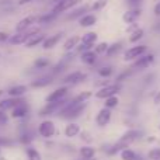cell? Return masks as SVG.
I'll use <instances>...</instances> for the list:
<instances>
[{
	"label": "cell",
	"mask_w": 160,
	"mask_h": 160,
	"mask_svg": "<svg viewBox=\"0 0 160 160\" xmlns=\"http://www.w3.org/2000/svg\"><path fill=\"white\" fill-rule=\"evenodd\" d=\"M121 90H122V86L119 84V83H114V84H108V86H104L102 88H100L96 93V97L97 98L105 100V98H108V97L117 96Z\"/></svg>",
	"instance_id": "cell-1"
},
{
	"label": "cell",
	"mask_w": 160,
	"mask_h": 160,
	"mask_svg": "<svg viewBox=\"0 0 160 160\" xmlns=\"http://www.w3.org/2000/svg\"><path fill=\"white\" fill-rule=\"evenodd\" d=\"M146 51H148L146 45H136V47H132L128 51H125L124 59L125 61H136L138 58L143 56L145 53H146Z\"/></svg>",
	"instance_id": "cell-2"
},
{
	"label": "cell",
	"mask_w": 160,
	"mask_h": 160,
	"mask_svg": "<svg viewBox=\"0 0 160 160\" xmlns=\"http://www.w3.org/2000/svg\"><path fill=\"white\" fill-rule=\"evenodd\" d=\"M55 132H56V127L49 119H45V121H42L41 124L38 125V133L42 138H47V139L52 138V136L55 135Z\"/></svg>",
	"instance_id": "cell-3"
},
{
	"label": "cell",
	"mask_w": 160,
	"mask_h": 160,
	"mask_svg": "<svg viewBox=\"0 0 160 160\" xmlns=\"http://www.w3.org/2000/svg\"><path fill=\"white\" fill-rule=\"evenodd\" d=\"M111 117H112V114H111L110 108H107V107L101 108V110L97 112V115H96V124L98 125V127H101V128L107 127V125L110 124V121H111Z\"/></svg>",
	"instance_id": "cell-4"
},
{
	"label": "cell",
	"mask_w": 160,
	"mask_h": 160,
	"mask_svg": "<svg viewBox=\"0 0 160 160\" xmlns=\"http://www.w3.org/2000/svg\"><path fill=\"white\" fill-rule=\"evenodd\" d=\"M153 62H155V55H153V53H148V55H143V56H141V58L136 59V61L133 62L132 68L136 69V70L146 69V68H149Z\"/></svg>",
	"instance_id": "cell-5"
},
{
	"label": "cell",
	"mask_w": 160,
	"mask_h": 160,
	"mask_svg": "<svg viewBox=\"0 0 160 160\" xmlns=\"http://www.w3.org/2000/svg\"><path fill=\"white\" fill-rule=\"evenodd\" d=\"M65 102L63 101H59V102H47L45 107H42L39 110V115L41 117H47V115H51L53 112H59L62 108L65 107Z\"/></svg>",
	"instance_id": "cell-6"
},
{
	"label": "cell",
	"mask_w": 160,
	"mask_h": 160,
	"mask_svg": "<svg viewBox=\"0 0 160 160\" xmlns=\"http://www.w3.org/2000/svg\"><path fill=\"white\" fill-rule=\"evenodd\" d=\"M80 2H82V0H63V2H61V3H56V4L53 6L52 11H53V13H56V14L65 13V11H68V10H70V8L76 7Z\"/></svg>",
	"instance_id": "cell-7"
},
{
	"label": "cell",
	"mask_w": 160,
	"mask_h": 160,
	"mask_svg": "<svg viewBox=\"0 0 160 160\" xmlns=\"http://www.w3.org/2000/svg\"><path fill=\"white\" fill-rule=\"evenodd\" d=\"M68 94V87L66 86H62V87L56 88L55 91H52L51 94H48L45 101L47 102H59V101H63V98L66 97Z\"/></svg>",
	"instance_id": "cell-8"
},
{
	"label": "cell",
	"mask_w": 160,
	"mask_h": 160,
	"mask_svg": "<svg viewBox=\"0 0 160 160\" xmlns=\"http://www.w3.org/2000/svg\"><path fill=\"white\" fill-rule=\"evenodd\" d=\"M37 21V17L35 16H27L24 17L22 20H20L18 22H17L16 25V31L17 32H24V31H27L28 28H31L34 24H35Z\"/></svg>",
	"instance_id": "cell-9"
},
{
	"label": "cell",
	"mask_w": 160,
	"mask_h": 160,
	"mask_svg": "<svg viewBox=\"0 0 160 160\" xmlns=\"http://www.w3.org/2000/svg\"><path fill=\"white\" fill-rule=\"evenodd\" d=\"M141 13H142L141 7H133V8H131V10L125 11L124 16H122V20H124V22H127V24H132V22H136V20L141 16Z\"/></svg>",
	"instance_id": "cell-10"
},
{
	"label": "cell",
	"mask_w": 160,
	"mask_h": 160,
	"mask_svg": "<svg viewBox=\"0 0 160 160\" xmlns=\"http://www.w3.org/2000/svg\"><path fill=\"white\" fill-rule=\"evenodd\" d=\"M142 135H143V133H142L141 131L131 129V131H127V132L121 136V139H119V141H121L122 143H125V145H129V143H132V142H135L136 139H139Z\"/></svg>",
	"instance_id": "cell-11"
},
{
	"label": "cell",
	"mask_w": 160,
	"mask_h": 160,
	"mask_svg": "<svg viewBox=\"0 0 160 160\" xmlns=\"http://www.w3.org/2000/svg\"><path fill=\"white\" fill-rule=\"evenodd\" d=\"M28 111H30V107H28V104L25 101H22L21 104H18L17 107H14L13 110H11V117L13 118H24L25 115L28 114Z\"/></svg>",
	"instance_id": "cell-12"
},
{
	"label": "cell",
	"mask_w": 160,
	"mask_h": 160,
	"mask_svg": "<svg viewBox=\"0 0 160 160\" xmlns=\"http://www.w3.org/2000/svg\"><path fill=\"white\" fill-rule=\"evenodd\" d=\"M22 100H20V97H11V98H6L0 101V110L2 111H7V110H13L14 107H17L18 104H21Z\"/></svg>",
	"instance_id": "cell-13"
},
{
	"label": "cell",
	"mask_w": 160,
	"mask_h": 160,
	"mask_svg": "<svg viewBox=\"0 0 160 160\" xmlns=\"http://www.w3.org/2000/svg\"><path fill=\"white\" fill-rule=\"evenodd\" d=\"M62 37H63V32H58V34H55V35L47 37L45 41L42 42V48H44V49H51V48L56 47L58 42L62 39Z\"/></svg>",
	"instance_id": "cell-14"
},
{
	"label": "cell",
	"mask_w": 160,
	"mask_h": 160,
	"mask_svg": "<svg viewBox=\"0 0 160 160\" xmlns=\"http://www.w3.org/2000/svg\"><path fill=\"white\" fill-rule=\"evenodd\" d=\"M84 79H86L84 73H82V72H79V70H78V72L69 73V75L63 79V83H66V84H76V83L83 82Z\"/></svg>",
	"instance_id": "cell-15"
},
{
	"label": "cell",
	"mask_w": 160,
	"mask_h": 160,
	"mask_svg": "<svg viewBox=\"0 0 160 160\" xmlns=\"http://www.w3.org/2000/svg\"><path fill=\"white\" fill-rule=\"evenodd\" d=\"M31 37L28 35L27 32H16L13 37H10V44H13V45H20V44H27V41L30 39Z\"/></svg>",
	"instance_id": "cell-16"
},
{
	"label": "cell",
	"mask_w": 160,
	"mask_h": 160,
	"mask_svg": "<svg viewBox=\"0 0 160 160\" xmlns=\"http://www.w3.org/2000/svg\"><path fill=\"white\" fill-rule=\"evenodd\" d=\"M65 136L66 138H75V136L80 135V127L78 124H75V122H70V124H68L66 127H65Z\"/></svg>",
	"instance_id": "cell-17"
},
{
	"label": "cell",
	"mask_w": 160,
	"mask_h": 160,
	"mask_svg": "<svg viewBox=\"0 0 160 160\" xmlns=\"http://www.w3.org/2000/svg\"><path fill=\"white\" fill-rule=\"evenodd\" d=\"M96 22H97V17L93 16V14H84L83 17L79 18V24H80V27H83V28L93 27Z\"/></svg>",
	"instance_id": "cell-18"
},
{
	"label": "cell",
	"mask_w": 160,
	"mask_h": 160,
	"mask_svg": "<svg viewBox=\"0 0 160 160\" xmlns=\"http://www.w3.org/2000/svg\"><path fill=\"white\" fill-rule=\"evenodd\" d=\"M8 96L10 97H21L27 93V86L24 84H17V86H13V87L8 88Z\"/></svg>",
	"instance_id": "cell-19"
},
{
	"label": "cell",
	"mask_w": 160,
	"mask_h": 160,
	"mask_svg": "<svg viewBox=\"0 0 160 160\" xmlns=\"http://www.w3.org/2000/svg\"><path fill=\"white\" fill-rule=\"evenodd\" d=\"M79 41H80V38H79V37H76V35L68 38L66 41H65V44H63L65 52H72L73 49H76V48L79 47Z\"/></svg>",
	"instance_id": "cell-20"
},
{
	"label": "cell",
	"mask_w": 160,
	"mask_h": 160,
	"mask_svg": "<svg viewBox=\"0 0 160 160\" xmlns=\"http://www.w3.org/2000/svg\"><path fill=\"white\" fill-rule=\"evenodd\" d=\"M45 38H47V37H45L44 34L39 32V34H37V35L31 37V38L27 41L25 47H27V48H35V47H38L39 44H42V42L45 41Z\"/></svg>",
	"instance_id": "cell-21"
},
{
	"label": "cell",
	"mask_w": 160,
	"mask_h": 160,
	"mask_svg": "<svg viewBox=\"0 0 160 160\" xmlns=\"http://www.w3.org/2000/svg\"><path fill=\"white\" fill-rule=\"evenodd\" d=\"M79 153H80V158L83 160H91V159H94L96 150H94L91 146H83V148H80Z\"/></svg>",
	"instance_id": "cell-22"
},
{
	"label": "cell",
	"mask_w": 160,
	"mask_h": 160,
	"mask_svg": "<svg viewBox=\"0 0 160 160\" xmlns=\"http://www.w3.org/2000/svg\"><path fill=\"white\" fill-rule=\"evenodd\" d=\"M97 61V53L94 51H86V52L82 53V62L87 65H93L94 62Z\"/></svg>",
	"instance_id": "cell-23"
},
{
	"label": "cell",
	"mask_w": 160,
	"mask_h": 160,
	"mask_svg": "<svg viewBox=\"0 0 160 160\" xmlns=\"http://www.w3.org/2000/svg\"><path fill=\"white\" fill-rule=\"evenodd\" d=\"M52 82V78L51 76H45V78H41V79H37L31 83V87L32 88H41V87H45V86L51 84Z\"/></svg>",
	"instance_id": "cell-24"
},
{
	"label": "cell",
	"mask_w": 160,
	"mask_h": 160,
	"mask_svg": "<svg viewBox=\"0 0 160 160\" xmlns=\"http://www.w3.org/2000/svg\"><path fill=\"white\" fill-rule=\"evenodd\" d=\"M93 96V93L91 91H83V93L78 94V96L75 97V98L72 100V102H75V104H82V102H87L88 98Z\"/></svg>",
	"instance_id": "cell-25"
},
{
	"label": "cell",
	"mask_w": 160,
	"mask_h": 160,
	"mask_svg": "<svg viewBox=\"0 0 160 160\" xmlns=\"http://www.w3.org/2000/svg\"><path fill=\"white\" fill-rule=\"evenodd\" d=\"M97 41V34L90 31V32H86L84 35L82 37V42L83 44H87V45H94Z\"/></svg>",
	"instance_id": "cell-26"
},
{
	"label": "cell",
	"mask_w": 160,
	"mask_h": 160,
	"mask_svg": "<svg viewBox=\"0 0 160 160\" xmlns=\"http://www.w3.org/2000/svg\"><path fill=\"white\" fill-rule=\"evenodd\" d=\"M25 155H27L28 160H42L39 152L37 149H34V148H27L25 149Z\"/></svg>",
	"instance_id": "cell-27"
},
{
	"label": "cell",
	"mask_w": 160,
	"mask_h": 160,
	"mask_svg": "<svg viewBox=\"0 0 160 160\" xmlns=\"http://www.w3.org/2000/svg\"><path fill=\"white\" fill-rule=\"evenodd\" d=\"M143 35H145V31L142 30V28H138V30L133 31V32L129 35V42H132V44H136L138 41H141V39L143 38Z\"/></svg>",
	"instance_id": "cell-28"
},
{
	"label": "cell",
	"mask_w": 160,
	"mask_h": 160,
	"mask_svg": "<svg viewBox=\"0 0 160 160\" xmlns=\"http://www.w3.org/2000/svg\"><path fill=\"white\" fill-rule=\"evenodd\" d=\"M122 49V44L121 42H114L112 45L108 47V51H107V56H115L118 52H121Z\"/></svg>",
	"instance_id": "cell-29"
},
{
	"label": "cell",
	"mask_w": 160,
	"mask_h": 160,
	"mask_svg": "<svg viewBox=\"0 0 160 160\" xmlns=\"http://www.w3.org/2000/svg\"><path fill=\"white\" fill-rule=\"evenodd\" d=\"M49 65H51V62H49V59H47V58H38L34 62V68H35V69H45V68H48Z\"/></svg>",
	"instance_id": "cell-30"
},
{
	"label": "cell",
	"mask_w": 160,
	"mask_h": 160,
	"mask_svg": "<svg viewBox=\"0 0 160 160\" xmlns=\"http://www.w3.org/2000/svg\"><path fill=\"white\" fill-rule=\"evenodd\" d=\"M136 156H138V155H136L132 149H128V148L121 152V159L122 160H135Z\"/></svg>",
	"instance_id": "cell-31"
},
{
	"label": "cell",
	"mask_w": 160,
	"mask_h": 160,
	"mask_svg": "<svg viewBox=\"0 0 160 160\" xmlns=\"http://www.w3.org/2000/svg\"><path fill=\"white\" fill-rule=\"evenodd\" d=\"M87 10H88V6H83V7L75 10L72 14H69V16H68V20H75V18H78V17H83V13Z\"/></svg>",
	"instance_id": "cell-32"
},
{
	"label": "cell",
	"mask_w": 160,
	"mask_h": 160,
	"mask_svg": "<svg viewBox=\"0 0 160 160\" xmlns=\"http://www.w3.org/2000/svg\"><path fill=\"white\" fill-rule=\"evenodd\" d=\"M118 102H119V100H118V97L117 96H112V97H108V98H105V102H104V107H107V108H114V107H117L118 105Z\"/></svg>",
	"instance_id": "cell-33"
},
{
	"label": "cell",
	"mask_w": 160,
	"mask_h": 160,
	"mask_svg": "<svg viewBox=\"0 0 160 160\" xmlns=\"http://www.w3.org/2000/svg\"><path fill=\"white\" fill-rule=\"evenodd\" d=\"M108 47H110V45H108L107 42H100L98 45H96V47H94V52H96L97 55H101V53H107Z\"/></svg>",
	"instance_id": "cell-34"
},
{
	"label": "cell",
	"mask_w": 160,
	"mask_h": 160,
	"mask_svg": "<svg viewBox=\"0 0 160 160\" xmlns=\"http://www.w3.org/2000/svg\"><path fill=\"white\" fill-rule=\"evenodd\" d=\"M148 159L149 160H160V148H153L148 152Z\"/></svg>",
	"instance_id": "cell-35"
},
{
	"label": "cell",
	"mask_w": 160,
	"mask_h": 160,
	"mask_svg": "<svg viewBox=\"0 0 160 160\" xmlns=\"http://www.w3.org/2000/svg\"><path fill=\"white\" fill-rule=\"evenodd\" d=\"M112 72H114V69L111 66H104L101 69H98V76H101V78H110L112 75Z\"/></svg>",
	"instance_id": "cell-36"
},
{
	"label": "cell",
	"mask_w": 160,
	"mask_h": 160,
	"mask_svg": "<svg viewBox=\"0 0 160 160\" xmlns=\"http://www.w3.org/2000/svg\"><path fill=\"white\" fill-rule=\"evenodd\" d=\"M107 3H108V0H96L94 4L91 6V8H93L94 11H100V10H102V8L107 6Z\"/></svg>",
	"instance_id": "cell-37"
},
{
	"label": "cell",
	"mask_w": 160,
	"mask_h": 160,
	"mask_svg": "<svg viewBox=\"0 0 160 160\" xmlns=\"http://www.w3.org/2000/svg\"><path fill=\"white\" fill-rule=\"evenodd\" d=\"M56 16H58L56 13L51 11V13H49V14H47V16H42L41 18H39V22H41V24H47V22H51L53 18H55Z\"/></svg>",
	"instance_id": "cell-38"
},
{
	"label": "cell",
	"mask_w": 160,
	"mask_h": 160,
	"mask_svg": "<svg viewBox=\"0 0 160 160\" xmlns=\"http://www.w3.org/2000/svg\"><path fill=\"white\" fill-rule=\"evenodd\" d=\"M20 141H21V143H28V142L32 141V135L30 132H24L20 136Z\"/></svg>",
	"instance_id": "cell-39"
},
{
	"label": "cell",
	"mask_w": 160,
	"mask_h": 160,
	"mask_svg": "<svg viewBox=\"0 0 160 160\" xmlns=\"http://www.w3.org/2000/svg\"><path fill=\"white\" fill-rule=\"evenodd\" d=\"M143 2V0H127V3L131 6V7H139V4Z\"/></svg>",
	"instance_id": "cell-40"
},
{
	"label": "cell",
	"mask_w": 160,
	"mask_h": 160,
	"mask_svg": "<svg viewBox=\"0 0 160 160\" xmlns=\"http://www.w3.org/2000/svg\"><path fill=\"white\" fill-rule=\"evenodd\" d=\"M139 28V25L136 24V22H132V24H129V27L127 28V32H129V34H132L133 31H136Z\"/></svg>",
	"instance_id": "cell-41"
},
{
	"label": "cell",
	"mask_w": 160,
	"mask_h": 160,
	"mask_svg": "<svg viewBox=\"0 0 160 160\" xmlns=\"http://www.w3.org/2000/svg\"><path fill=\"white\" fill-rule=\"evenodd\" d=\"M131 73H132V70H128V72H125V73H122V75H119L118 78H117V82H121V80H124L125 78H128Z\"/></svg>",
	"instance_id": "cell-42"
},
{
	"label": "cell",
	"mask_w": 160,
	"mask_h": 160,
	"mask_svg": "<svg viewBox=\"0 0 160 160\" xmlns=\"http://www.w3.org/2000/svg\"><path fill=\"white\" fill-rule=\"evenodd\" d=\"M7 39H10L8 38V34L4 32V31H0V42H4V41H7Z\"/></svg>",
	"instance_id": "cell-43"
},
{
	"label": "cell",
	"mask_w": 160,
	"mask_h": 160,
	"mask_svg": "<svg viewBox=\"0 0 160 160\" xmlns=\"http://www.w3.org/2000/svg\"><path fill=\"white\" fill-rule=\"evenodd\" d=\"M153 13H155V16L160 17V2H158L155 4V8H153Z\"/></svg>",
	"instance_id": "cell-44"
},
{
	"label": "cell",
	"mask_w": 160,
	"mask_h": 160,
	"mask_svg": "<svg viewBox=\"0 0 160 160\" xmlns=\"http://www.w3.org/2000/svg\"><path fill=\"white\" fill-rule=\"evenodd\" d=\"M82 139H83V141H87V142H91V138H90V133H87V132H82Z\"/></svg>",
	"instance_id": "cell-45"
},
{
	"label": "cell",
	"mask_w": 160,
	"mask_h": 160,
	"mask_svg": "<svg viewBox=\"0 0 160 160\" xmlns=\"http://www.w3.org/2000/svg\"><path fill=\"white\" fill-rule=\"evenodd\" d=\"M153 102H155L156 105H160V91H158L155 96V98H153Z\"/></svg>",
	"instance_id": "cell-46"
},
{
	"label": "cell",
	"mask_w": 160,
	"mask_h": 160,
	"mask_svg": "<svg viewBox=\"0 0 160 160\" xmlns=\"http://www.w3.org/2000/svg\"><path fill=\"white\" fill-rule=\"evenodd\" d=\"M31 0H18V4L22 6V4H27V3H30Z\"/></svg>",
	"instance_id": "cell-47"
},
{
	"label": "cell",
	"mask_w": 160,
	"mask_h": 160,
	"mask_svg": "<svg viewBox=\"0 0 160 160\" xmlns=\"http://www.w3.org/2000/svg\"><path fill=\"white\" fill-rule=\"evenodd\" d=\"M148 142H150V143H152V142H156V138L155 136H150V138H148Z\"/></svg>",
	"instance_id": "cell-48"
},
{
	"label": "cell",
	"mask_w": 160,
	"mask_h": 160,
	"mask_svg": "<svg viewBox=\"0 0 160 160\" xmlns=\"http://www.w3.org/2000/svg\"><path fill=\"white\" fill-rule=\"evenodd\" d=\"M135 160H146V159H143L142 156H139V155H138V156H136V159H135Z\"/></svg>",
	"instance_id": "cell-49"
},
{
	"label": "cell",
	"mask_w": 160,
	"mask_h": 160,
	"mask_svg": "<svg viewBox=\"0 0 160 160\" xmlns=\"http://www.w3.org/2000/svg\"><path fill=\"white\" fill-rule=\"evenodd\" d=\"M55 3H61V2H63V0H53Z\"/></svg>",
	"instance_id": "cell-50"
},
{
	"label": "cell",
	"mask_w": 160,
	"mask_h": 160,
	"mask_svg": "<svg viewBox=\"0 0 160 160\" xmlns=\"http://www.w3.org/2000/svg\"><path fill=\"white\" fill-rule=\"evenodd\" d=\"M0 160H6V159H4V156H2V155H0Z\"/></svg>",
	"instance_id": "cell-51"
},
{
	"label": "cell",
	"mask_w": 160,
	"mask_h": 160,
	"mask_svg": "<svg viewBox=\"0 0 160 160\" xmlns=\"http://www.w3.org/2000/svg\"><path fill=\"white\" fill-rule=\"evenodd\" d=\"M2 94H3V90H0V96H2Z\"/></svg>",
	"instance_id": "cell-52"
},
{
	"label": "cell",
	"mask_w": 160,
	"mask_h": 160,
	"mask_svg": "<svg viewBox=\"0 0 160 160\" xmlns=\"http://www.w3.org/2000/svg\"><path fill=\"white\" fill-rule=\"evenodd\" d=\"M155 2H160V0H155Z\"/></svg>",
	"instance_id": "cell-53"
},
{
	"label": "cell",
	"mask_w": 160,
	"mask_h": 160,
	"mask_svg": "<svg viewBox=\"0 0 160 160\" xmlns=\"http://www.w3.org/2000/svg\"><path fill=\"white\" fill-rule=\"evenodd\" d=\"M91 160H97V159H91Z\"/></svg>",
	"instance_id": "cell-54"
},
{
	"label": "cell",
	"mask_w": 160,
	"mask_h": 160,
	"mask_svg": "<svg viewBox=\"0 0 160 160\" xmlns=\"http://www.w3.org/2000/svg\"><path fill=\"white\" fill-rule=\"evenodd\" d=\"M159 129H160V125H159Z\"/></svg>",
	"instance_id": "cell-55"
},
{
	"label": "cell",
	"mask_w": 160,
	"mask_h": 160,
	"mask_svg": "<svg viewBox=\"0 0 160 160\" xmlns=\"http://www.w3.org/2000/svg\"><path fill=\"white\" fill-rule=\"evenodd\" d=\"M80 160H83V159H80Z\"/></svg>",
	"instance_id": "cell-56"
}]
</instances>
